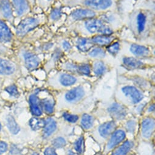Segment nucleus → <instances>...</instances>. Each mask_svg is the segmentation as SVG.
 <instances>
[{"instance_id":"nucleus-46","label":"nucleus","mask_w":155,"mask_h":155,"mask_svg":"<svg viewBox=\"0 0 155 155\" xmlns=\"http://www.w3.org/2000/svg\"><path fill=\"white\" fill-rule=\"evenodd\" d=\"M67 155H75V153H74L73 151H72L71 150H68V153H67Z\"/></svg>"},{"instance_id":"nucleus-34","label":"nucleus","mask_w":155,"mask_h":155,"mask_svg":"<svg viewBox=\"0 0 155 155\" xmlns=\"http://www.w3.org/2000/svg\"><path fill=\"white\" fill-rule=\"evenodd\" d=\"M29 125L33 130H38L41 128H44L45 125V120L37 117H32L29 120Z\"/></svg>"},{"instance_id":"nucleus-15","label":"nucleus","mask_w":155,"mask_h":155,"mask_svg":"<svg viewBox=\"0 0 155 155\" xmlns=\"http://www.w3.org/2000/svg\"><path fill=\"white\" fill-rule=\"evenodd\" d=\"M64 7L60 2V4H55L51 8L49 15L48 17V20L51 24H55L60 21L64 16Z\"/></svg>"},{"instance_id":"nucleus-41","label":"nucleus","mask_w":155,"mask_h":155,"mask_svg":"<svg viewBox=\"0 0 155 155\" xmlns=\"http://www.w3.org/2000/svg\"><path fill=\"white\" fill-rule=\"evenodd\" d=\"M5 90L8 94H9L12 96L17 97L19 95V92L17 89V88L15 85H12L9 87H7Z\"/></svg>"},{"instance_id":"nucleus-2","label":"nucleus","mask_w":155,"mask_h":155,"mask_svg":"<svg viewBox=\"0 0 155 155\" xmlns=\"http://www.w3.org/2000/svg\"><path fill=\"white\" fill-rule=\"evenodd\" d=\"M121 0H60L64 8H85L99 14L108 11H119Z\"/></svg>"},{"instance_id":"nucleus-48","label":"nucleus","mask_w":155,"mask_h":155,"mask_svg":"<svg viewBox=\"0 0 155 155\" xmlns=\"http://www.w3.org/2000/svg\"><path fill=\"white\" fill-rule=\"evenodd\" d=\"M1 129H2V125L0 123V131H1Z\"/></svg>"},{"instance_id":"nucleus-25","label":"nucleus","mask_w":155,"mask_h":155,"mask_svg":"<svg viewBox=\"0 0 155 155\" xmlns=\"http://www.w3.org/2000/svg\"><path fill=\"white\" fill-rule=\"evenodd\" d=\"M116 123L113 122H108L102 124L98 128L99 135L104 139H107L115 129Z\"/></svg>"},{"instance_id":"nucleus-22","label":"nucleus","mask_w":155,"mask_h":155,"mask_svg":"<svg viewBox=\"0 0 155 155\" xmlns=\"http://www.w3.org/2000/svg\"><path fill=\"white\" fill-rule=\"evenodd\" d=\"M108 111L110 115L117 120H122L127 115V111L125 108L116 103L112 104L108 109Z\"/></svg>"},{"instance_id":"nucleus-13","label":"nucleus","mask_w":155,"mask_h":155,"mask_svg":"<svg viewBox=\"0 0 155 155\" xmlns=\"http://www.w3.org/2000/svg\"><path fill=\"white\" fill-rule=\"evenodd\" d=\"M23 57L26 68L30 71L36 69L40 65V59L39 57L31 51H25L23 53Z\"/></svg>"},{"instance_id":"nucleus-30","label":"nucleus","mask_w":155,"mask_h":155,"mask_svg":"<svg viewBox=\"0 0 155 155\" xmlns=\"http://www.w3.org/2000/svg\"><path fill=\"white\" fill-rule=\"evenodd\" d=\"M0 9L3 15L5 18L8 19H11L12 18V10L9 0H1Z\"/></svg>"},{"instance_id":"nucleus-21","label":"nucleus","mask_w":155,"mask_h":155,"mask_svg":"<svg viewBox=\"0 0 155 155\" xmlns=\"http://www.w3.org/2000/svg\"><path fill=\"white\" fill-rule=\"evenodd\" d=\"M14 8L17 15L21 17L30 10V5L28 0H12Z\"/></svg>"},{"instance_id":"nucleus-1","label":"nucleus","mask_w":155,"mask_h":155,"mask_svg":"<svg viewBox=\"0 0 155 155\" xmlns=\"http://www.w3.org/2000/svg\"><path fill=\"white\" fill-rule=\"evenodd\" d=\"M128 26L133 37L139 43L154 37V13L150 9L137 8L128 16Z\"/></svg>"},{"instance_id":"nucleus-27","label":"nucleus","mask_w":155,"mask_h":155,"mask_svg":"<svg viewBox=\"0 0 155 155\" xmlns=\"http://www.w3.org/2000/svg\"><path fill=\"white\" fill-rule=\"evenodd\" d=\"M29 103L32 114L35 116H40L42 114V111L40 105V101L36 95L32 94L30 96Z\"/></svg>"},{"instance_id":"nucleus-40","label":"nucleus","mask_w":155,"mask_h":155,"mask_svg":"<svg viewBox=\"0 0 155 155\" xmlns=\"http://www.w3.org/2000/svg\"><path fill=\"white\" fill-rule=\"evenodd\" d=\"M56 0H40V5L43 9L51 8L55 3Z\"/></svg>"},{"instance_id":"nucleus-31","label":"nucleus","mask_w":155,"mask_h":155,"mask_svg":"<svg viewBox=\"0 0 155 155\" xmlns=\"http://www.w3.org/2000/svg\"><path fill=\"white\" fill-rule=\"evenodd\" d=\"M130 80L133 82L135 86L139 89H146L150 87V83L142 77L138 76H133L130 77Z\"/></svg>"},{"instance_id":"nucleus-47","label":"nucleus","mask_w":155,"mask_h":155,"mask_svg":"<svg viewBox=\"0 0 155 155\" xmlns=\"http://www.w3.org/2000/svg\"><path fill=\"white\" fill-rule=\"evenodd\" d=\"M31 155H38V154L37 153H33Z\"/></svg>"},{"instance_id":"nucleus-4","label":"nucleus","mask_w":155,"mask_h":155,"mask_svg":"<svg viewBox=\"0 0 155 155\" xmlns=\"http://www.w3.org/2000/svg\"><path fill=\"white\" fill-rule=\"evenodd\" d=\"M122 51L127 53L126 56H133L136 58L150 60L154 57V50L151 46L147 44L122 40Z\"/></svg>"},{"instance_id":"nucleus-17","label":"nucleus","mask_w":155,"mask_h":155,"mask_svg":"<svg viewBox=\"0 0 155 155\" xmlns=\"http://www.w3.org/2000/svg\"><path fill=\"white\" fill-rule=\"evenodd\" d=\"M91 71L97 78L104 76L108 70V64L104 60H92Z\"/></svg>"},{"instance_id":"nucleus-9","label":"nucleus","mask_w":155,"mask_h":155,"mask_svg":"<svg viewBox=\"0 0 155 155\" xmlns=\"http://www.w3.org/2000/svg\"><path fill=\"white\" fill-rule=\"evenodd\" d=\"M145 60H147L126 55H123L120 59L121 65L128 70L145 69L150 67L151 65Z\"/></svg>"},{"instance_id":"nucleus-36","label":"nucleus","mask_w":155,"mask_h":155,"mask_svg":"<svg viewBox=\"0 0 155 155\" xmlns=\"http://www.w3.org/2000/svg\"><path fill=\"white\" fill-rule=\"evenodd\" d=\"M43 106L45 112L48 114H51L54 112V105L53 102L49 99H45L43 100Z\"/></svg>"},{"instance_id":"nucleus-19","label":"nucleus","mask_w":155,"mask_h":155,"mask_svg":"<svg viewBox=\"0 0 155 155\" xmlns=\"http://www.w3.org/2000/svg\"><path fill=\"white\" fill-rule=\"evenodd\" d=\"M126 134L124 131L122 129H117L113 133L111 136L107 145V149L111 150L118 145L120 142H122L125 138Z\"/></svg>"},{"instance_id":"nucleus-35","label":"nucleus","mask_w":155,"mask_h":155,"mask_svg":"<svg viewBox=\"0 0 155 155\" xmlns=\"http://www.w3.org/2000/svg\"><path fill=\"white\" fill-rule=\"evenodd\" d=\"M94 123V119L93 117L88 114H85L82 115L81 119V125L85 129H90Z\"/></svg>"},{"instance_id":"nucleus-38","label":"nucleus","mask_w":155,"mask_h":155,"mask_svg":"<svg viewBox=\"0 0 155 155\" xmlns=\"http://www.w3.org/2000/svg\"><path fill=\"white\" fill-rule=\"evenodd\" d=\"M52 144L55 148H61L66 146V141L63 137H58L52 140Z\"/></svg>"},{"instance_id":"nucleus-32","label":"nucleus","mask_w":155,"mask_h":155,"mask_svg":"<svg viewBox=\"0 0 155 155\" xmlns=\"http://www.w3.org/2000/svg\"><path fill=\"white\" fill-rule=\"evenodd\" d=\"M133 146V142L130 140L125 141L111 155H127Z\"/></svg>"},{"instance_id":"nucleus-10","label":"nucleus","mask_w":155,"mask_h":155,"mask_svg":"<svg viewBox=\"0 0 155 155\" xmlns=\"http://www.w3.org/2000/svg\"><path fill=\"white\" fill-rule=\"evenodd\" d=\"M86 93L85 88L83 85H79L66 92L63 95V99L66 102L73 104L81 101L85 96Z\"/></svg>"},{"instance_id":"nucleus-44","label":"nucleus","mask_w":155,"mask_h":155,"mask_svg":"<svg viewBox=\"0 0 155 155\" xmlns=\"http://www.w3.org/2000/svg\"><path fill=\"white\" fill-rule=\"evenodd\" d=\"M8 144L5 142H0V154H2L8 150Z\"/></svg>"},{"instance_id":"nucleus-29","label":"nucleus","mask_w":155,"mask_h":155,"mask_svg":"<svg viewBox=\"0 0 155 155\" xmlns=\"http://www.w3.org/2000/svg\"><path fill=\"white\" fill-rule=\"evenodd\" d=\"M15 71V65L10 62L0 59V74L9 75L13 74Z\"/></svg>"},{"instance_id":"nucleus-12","label":"nucleus","mask_w":155,"mask_h":155,"mask_svg":"<svg viewBox=\"0 0 155 155\" xmlns=\"http://www.w3.org/2000/svg\"><path fill=\"white\" fill-rule=\"evenodd\" d=\"M75 50L77 52L86 54V53L94 46L89 37L74 35L71 37Z\"/></svg>"},{"instance_id":"nucleus-33","label":"nucleus","mask_w":155,"mask_h":155,"mask_svg":"<svg viewBox=\"0 0 155 155\" xmlns=\"http://www.w3.org/2000/svg\"><path fill=\"white\" fill-rule=\"evenodd\" d=\"M7 126L10 132L13 134H17L20 131L18 125L12 115H9L7 118Z\"/></svg>"},{"instance_id":"nucleus-45","label":"nucleus","mask_w":155,"mask_h":155,"mask_svg":"<svg viewBox=\"0 0 155 155\" xmlns=\"http://www.w3.org/2000/svg\"><path fill=\"white\" fill-rule=\"evenodd\" d=\"M154 111V105H152L148 109L149 112H153Z\"/></svg>"},{"instance_id":"nucleus-42","label":"nucleus","mask_w":155,"mask_h":155,"mask_svg":"<svg viewBox=\"0 0 155 155\" xmlns=\"http://www.w3.org/2000/svg\"><path fill=\"white\" fill-rule=\"evenodd\" d=\"M136 127V122L134 120H131L126 123V128L130 133H134Z\"/></svg>"},{"instance_id":"nucleus-8","label":"nucleus","mask_w":155,"mask_h":155,"mask_svg":"<svg viewBox=\"0 0 155 155\" xmlns=\"http://www.w3.org/2000/svg\"><path fill=\"white\" fill-rule=\"evenodd\" d=\"M98 17L104 23L111 26L116 32H119L123 27V20L119 11H108L101 14Z\"/></svg>"},{"instance_id":"nucleus-11","label":"nucleus","mask_w":155,"mask_h":155,"mask_svg":"<svg viewBox=\"0 0 155 155\" xmlns=\"http://www.w3.org/2000/svg\"><path fill=\"white\" fill-rule=\"evenodd\" d=\"M120 92L133 104L140 102L143 98L141 91L132 85H124L120 88Z\"/></svg>"},{"instance_id":"nucleus-23","label":"nucleus","mask_w":155,"mask_h":155,"mask_svg":"<svg viewBox=\"0 0 155 155\" xmlns=\"http://www.w3.org/2000/svg\"><path fill=\"white\" fill-rule=\"evenodd\" d=\"M154 128V120L152 118H145L142 123V134L145 138L151 136Z\"/></svg>"},{"instance_id":"nucleus-7","label":"nucleus","mask_w":155,"mask_h":155,"mask_svg":"<svg viewBox=\"0 0 155 155\" xmlns=\"http://www.w3.org/2000/svg\"><path fill=\"white\" fill-rule=\"evenodd\" d=\"M44 19L41 17H27L23 19L17 28L16 33L18 37H23L29 32L38 27L43 22Z\"/></svg>"},{"instance_id":"nucleus-14","label":"nucleus","mask_w":155,"mask_h":155,"mask_svg":"<svg viewBox=\"0 0 155 155\" xmlns=\"http://www.w3.org/2000/svg\"><path fill=\"white\" fill-rule=\"evenodd\" d=\"M119 37L117 34L112 36H105L102 34H96L90 37L92 44L94 46H101L103 48L107 47L114 40L118 39Z\"/></svg>"},{"instance_id":"nucleus-39","label":"nucleus","mask_w":155,"mask_h":155,"mask_svg":"<svg viewBox=\"0 0 155 155\" xmlns=\"http://www.w3.org/2000/svg\"><path fill=\"white\" fill-rule=\"evenodd\" d=\"M63 118L68 122L71 123H74L77 122L79 120V117L76 115H72L71 114H69L68 112H64L63 114Z\"/></svg>"},{"instance_id":"nucleus-3","label":"nucleus","mask_w":155,"mask_h":155,"mask_svg":"<svg viewBox=\"0 0 155 155\" xmlns=\"http://www.w3.org/2000/svg\"><path fill=\"white\" fill-rule=\"evenodd\" d=\"M103 24L104 22L99 17H96L77 22L67 28L74 35L90 38L99 34Z\"/></svg>"},{"instance_id":"nucleus-43","label":"nucleus","mask_w":155,"mask_h":155,"mask_svg":"<svg viewBox=\"0 0 155 155\" xmlns=\"http://www.w3.org/2000/svg\"><path fill=\"white\" fill-rule=\"evenodd\" d=\"M45 155H57L54 148L51 147L46 148L44 152Z\"/></svg>"},{"instance_id":"nucleus-26","label":"nucleus","mask_w":155,"mask_h":155,"mask_svg":"<svg viewBox=\"0 0 155 155\" xmlns=\"http://www.w3.org/2000/svg\"><path fill=\"white\" fill-rule=\"evenodd\" d=\"M57 125L56 122L52 118H48L45 120V125L43 129V136L47 138L51 136L57 129Z\"/></svg>"},{"instance_id":"nucleus-28","label":"nucleus","mask_w":155,"mask_h":155,"mask_svg":"<svg viewBox=\"0 0 155 155\" xmlns=\"http://www.w3.org/2000/svg\"><path fill=\"white\" fill-rule=\"evenodd\" d=\"M12 34L9 27L3 21L0 20V41L8 42L12 40Z\"/></svg>"},{"instance_id":"nucleus-24","label":"nucleus","mask_w":155,"mask_h":155,"mask_svg":"<svg viewBox=\"0 0 155 155\" xmlns=\"http://www.w3.org/2000/svg\"><path fill=\"white\" fill-rule=\"evenodd\" d=\"M122 48V40L118 38L114 40L111 43L105 47V50L108 54L116 57L121 52Z\"/></svg>"},{"instance_id":"nucleus-6","label":"nucleus","mask_w":155,"mask_h":155,"mask_svg":"<svg viewBox=\"0 0 155 155\" xmlns=\"http://www.w3.org/2000/svg\"><path fill=\"white\" fill-rule=\"evenodd\" d=\"M100 14L90 9L81 7L75 8L66 15L64 22V26L66 28H68L77 22L98 17Z\"/></svg>"},{"instance_id":"nucleus-5","label":"nucleus","mask_w":155,"mask_h":155,"mask_svg":"<svg viewBox=\"0 0 155 155\" xmlns=\"http://www.w3.org/2000/svg\"><path fill=\"white\" fill-rule=\"evenodd\" d=\"M81 81L79 76L62 71L55 73L49 80L51 86L56 89L68 88L74 86Z\"/></svg>"},{"instance_id":"nucleus-18","label":"nucleus","mask_w":155,"mask_h":155,"mask_svg":"<svg viewBox=\"0 0 155 155\" xmlns=\"http://www.w3.org/2000/svg\"><path fill=\"white\" fill-rule=\"evenodd\" d=\"M66 54L57 45L53 51L51 53V57L48 62L49 68L55 67L57 64H60L61 61L64 59Z\"/></svg>"},{"instance_id":"nucleus-20","label":"nucleus","mask_w":155,"mask_h":155,"mask_svg":"<svg viewBox=\"0 0 155 155\" xmlns=\"http://www.w3.org/2000/svg\"><path fill=\"white\" fill-rule=\"evenodd\" d=\"M85 55L91 60H104L108 54L105 48L93 46Z\"/></svg>"},{"instance_id":"nucleus-16","label":"nucleus","mask_w":155,"mask_h":155,"mask_svg":"<svg viewBox=\"0 0 155 155\" xmlns=\"http://www.w3.org/2000/svg\"><path fill=\"white\" fill-rule=\"evenodd\" d=\"M55 41L57 45L63 51V53L67 54H71L75 51L73 43L71 37L60 36L55 37Z\"/></svg>"},{"instance_id":"nucleus-37","label":"nucleus","mask_w":155,"mask_h":155,"mask_svg":"<svg viewBox=\"0 0 155 155\" xmlns=\"http://www.w3.org/2000/svg\"><path fill=\"white\" fill-rule=\"evenodd\" d=\"M74 148L76 152L79 154H81L83 153L84 150V138L82 136H81L77 139L74 143Z\"/></svg>"}]
</instances>
